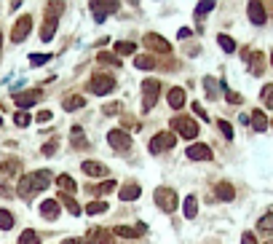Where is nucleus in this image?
<instances>
[{"label":"nucleus","mask_w":273,"mask_h":244,"mask_svg":"<svg viewBox=\"0 0 273 244\" xmlns=\"http://www.w3.org/2000/svg\"><path fill=\"white\" fill-rule=\"evenodd\" d=\"M166 102H169V108H172V110H180V108H185V91H182L180 86L169 89V94H166Z\"/></svg>","instance_id":"obj_16"},{"label":"nucleus","mask_w":273,"mask_h":244,"mask_svg":"<svg viewBox=\"0 0 273 244\" xmlns=\"http://www.w3.org/2000/svg\"><path fill=\"white\" fill-rule=\"evenodd\" d=\"M0 172L3 174H16V172H22V161L19 158H3L0 161Z\"/></svg>","instance_id":"obj_23"},{"label":"nucleus","mask_w":273,"mask_h":244,"mask_svg":"<svg viewBox=\"0 0 273 244\" xmlns=\"http://www.w3.org/2000/svg\"><path fill=\"white\" fill-rule=\"evenodd\" d=\"M212 8H215V0H209V3H198V6H196V14L204 16V14H209Z\"/></svg>","instance_id":"obj_43"},{"label":"nucleus","mask_w":273,"mask_h":244,"mask_svg":"<svg viewBox=\"0 0 273 244\" xmlns=\"http://www.w3.org/2000/svg\"><path fill=\"white\" fill-rule=\"evenodd\" d=\"M0 124H3V118H0Z\"/></svg>","instance_id":"obj_57"},{"label":"nucleus","mask_w":273,"mask_h":244,"mask_svg":"<svg viewBox=\"0 0 273 244\" xmlns=\"http://www.w3.org/2000/svg\"><path fill=\"white\" fill-rule=\"evenodd\" d=\"M83 174L86 177H108V167L99 161H83Z\"/></svg>","instance_id":"obj_14"},{"label":"nucleus","mask_w":273,"mask_h":244,"mask_svg":"<svg viewBox=\"0 0 273 244\" xmlns=\"http://www.w3.org/2000/svg\"><path fill=\"white\" fill-rule=\"evenodd\" d=\"M217 43H220V49H222L225 54H233V51H236V40L228 38V35H217Z\"/></svg>","instance_id":"obj_30"},{"label":"nucleus","mask_w":273,"mask_h":244,"mask_svg":"<svg viewBox=\"0 0 273 244\" xmlns=\"http://www.w3.org/2000/svg\"><path fill=\"white\" fill-rule=\"evenodd\" d=\"M49 59H51V54H32V56H30L32 65H46Z\"/></svg>","instance_id":"obj_44"},{"label":"nucleus","mask_w":273,"mask_h":244,"mask_svg":"<svg viewBox=\"0 0 273 244\" xmlns=\"http://www.w3.org/2000/svg\"><path fill=\"white\" fill-rule=\"evenodd\" d=\"M182 209H185V217H187V220H193V217H196V212H198V201H196V196H193V193L185 199Z\"/></svg>","instance_id":"obj_26"},{"label":"nucleus","mask_w":273,"mask_h":244,"mask_svg":"<svg viewBox=\"0 0 273 244\" xmlns=\"http://www.w3.org/2000/svg\"><path fill=\"white\" fill-rule=\"evenodd\" d=\"M0 196H14V193H11V188H8L6 182H0Z\"/></svg>","instance_id":"obj_52"},{"label":"nucleus","mask_w":273,"mask_h":244,"mask_svg":"<svg viewBox=\"0 0 273 244\" xmlns=\"http://www.w3.org/2000/svg\"><path fill=\"white\" fill-rule=\"evenodd\" d=\"M115 51H118V56H126V54H134L137 51V46L134 43H129V40H121L115 46Z\"/></svg>","instance_id":"obj_38"},{"label":"nucleus","mask_w":273,"mask_h":244,"mask_svg":"<svg viewBox=\"0 0 273 244\" xmlns=\"http://www.w3.org/2000/svg\"><path fill=\"white\" fill-rule=\"evenodd\" d=\"M187 158H191V161H212V158H215V153H212L209 145L196 143V145L187 148Z\"/></svg>","instance_id":"obj_11"},{"label":"nucleus","mask_w":273,"mask_h":244,"mask_svg":"<svg viewBox=\"0 0 273 244\" xmlns=\"http://www.w3.org/2000/svg\"><path fill=\"white\" fill-rule=\"evenodd\" d=\"M249 121H252L255 132H265V129H268V118H265V113H263V110H255L252 115H249Z\"/></svg>","instance_id":"obj_24"},{"label":"nucleus","mask_w":273,"mask_h":244,"mask_svg":"<svg viewBox=\"0 0 273 244\" xmlns=\"http://www.w3.org/2000/svg\"><path fill=\"white\" fill-rule=\"evenodd\" d=\"M118 196H121L123 201H134V199H139V185L137 182H126Z\"/></svg>","instance_id":"obj_21"},{"label":"nucleus","mask_w":273,"mask_h":244,"mask_svg":"<svg viewBox=\"0 0 273 244\" xmlns=\"http://www.w3.org/2000/svg\"><path fill=\"white\" fill-rule=\"evenodd\" d=\"M46 121H51V113L49 110H40L38 113V124H46Z\"/></svg>","instance_id":"obj_50"},{"label":"nucleus","mask_w":273,"mask_h":244,"mask_svg":"<svg viewBox=\"0 0 273 244\" xmlns=\"http://www.w3.org/2000/svg\"><path fill=\"white\" fill-rule=\"evenodd\" d=\"M40 215H43L46 220H56V217H59V201H51V199L40 201Z\"/></svg>","instance_id":"obj_19"},{"label":"nucleus","mask_w":273,"mask_h":244,"mask_svg":"<svg viewBox=\"0 0 273 244\" xmlns=\"http://www.w3.org/2000/svg\"><path fill=\"white\" fill-rule=\"evenodd\" d=\"M257 231L260 234H273V215H263L257 220Z\"/></svg>","instance_id":"obj_29"},{"label":"nucleus","mask_w":273,"mask_h":244,"mask_svg":"<svg viewBox=\"0 0 273 244\" xmlns=\"http://www.w3.org/2000/svg\"><path fill=\"white\" fill-rule=\"evenodd\" d=\"M172 129H177L185 139H196L198 137V124L193 118H187V115H177V118L172 121Z\"/></svg>","instance_id":"obj_4"},{"label":"nucleus","mask_w":273,"mask_h":244,"mask_svg":"<svg viewBox=\"0 0 273 244\" xmlns=\"http://www.w3.org/2000/svg\"><path fill=\"white\" fill-rule=\"evenodd\" d=\"M118 110H121V105H118V102H110V105H104V113H108V115H115Z\"/></svg>","instance_id":"obj_48"},{"label":"nucleus","mask_w":273,"mask_h":244,"mask_svg":"<svg viewBox=\"0 0 273 244\" xmlns=\"http://www.w3.org/2000/svg\"><path fill=\"white\" fill-rule=\"evenodd\" d=\"M19 244H40V236L35 234L32 228H27V231H22V236H19Z\"/></svg>","instance_id":"obj_32"},{"label":"nucleus","mask_w":273,"mask_h":244,"mask_svg":"<svg viewBox=\"0 0 273 244\" xmlns=\"http://www.w3.org/2000/svg\"><path fill=\"white\" fill-rule=\"evenodd\" d=\"M83 241H89V244H115L113 231H108V228H91L89 234L83 236Z\"/></svg>","instance_id":"obj_8"},{"label":"nucleus","mask_w":273,"mask_h":244,"mask_svg":"<svg viewBox=\"0 0 273 244\" xmlns=\"http://www.w3.org/2000/svg\"><path fill=\"white\" fill-rule=\"evenodd\" d=\"M134 65H137L139 70H153V67H158L153 56H137V59H134Z\"/></svg>","instance_id":"obj_37"},{"label":"nucleus","mask_w":273,"mask_h":244,"mask_svg":"<svg viewBox=\"0 0 273 244\" xmlns=\"http://www.w3.org/2000/svg\"><path fill=\"white\" fill-rule=\"evenodd\" d=\"M59 201H62V204L67 207V212H70V215H80V207H78V201L73 199V196L62 193V196H59Z\"/></svg>","instance_id":"obj_28"},{"label":"nucleus","mask_w":273,"mask_h":244,"mask_svg":"<svg viewBox=\"0 0 273 244\" xmlns=\"http://www.w3.org/2000/svg\"><path fill=\"white\" fill-rule=\"evenodd\" d=\"M27 180H30V191H32V193H38V191H46V188H49L51 174L43 169V172H32V174H27Z\"/></svg>","instance_id":"obj_10"},{"label":"nucleus","mask_w":273,"mask_h":244,"mask_svg":"<svg viewBox=\"0 0 273 244\" xmlns=\"http://www.w3.org/2000/svg\"><path fill=\"white\" fill-rule=\"evenodd\" d=\"M65 244H83V241H78V239H65Z\"/></svg>","instance_id":"obj_53"},{"label":"nucleus","mask_w":273,"mask_h":244,"mask_svg":"<svg viewBox=\"0 0 273 244\" xmlns=\"http://www.w3.org/2000/svg\"><path fill=\"white\" fill-rule=\"evenodd\" d=\"M97 62H99V65H113V67H121V59H118L115 54H108V51H102V54L97 56Z\"/></svg>","instance_id":"obj_33"},{"label":"nucleus","mask_w":273,"mask_h":244,"mask_svg":"<svg viewBox=\"0 0 273 244\" xmlns=\"http://www.w3.org/2000/svg\"><path fill=\"white\" fill-rule=\"evenodd\" d=\"M193 110H196L198 118H204V121H206V113H204V108H201V105H193Z\"/></svg>","instance_id":"obj_51"},{"label":"nucleus","mask_w":273,"mask_h":244,"mask_svg":"<svg viewBox=\"0 0 273 244\" xmlns=\"http://www.w3.org/2000/svg\"><path fill=\"white\" fill-rule=\"evenodd\" d=\"M30 121H32L30 113H25V110H19V113L14 115V124H16V126H30Z\"/></svg>","instance_id":"obj_39"},{"label":"nucleus","mask_w":273,"mask_h":244,"mask_svg":"<svg viewBox=\"0 0 273 244\" xmlns=\"http://www.w3.org/2000/svg\"><path fill=\"white\" fill-rule=\"evenodd\" d=\"M56 185H59V188H62V193H67V196L75 193V180L67 177V174H59V177H56Z\"/></svg>","instance_id":"obj_25"},{"label":"nucleus","mask_w":273,"mask_h":244,"mask_svg":"<svg viewBox=\"0 0 273 244\" xmlns=\"http://www.w3.org/2000/svg\"><path fill=\"white\" fill-rule=\"evenodd\" d=\"M270 65H273V51H270Z\"/></svg>","instance_id":"obj_54"},{"label":"nucleus","mask_w":273,"mask_h":244,"mask_svg":"<svg viewBox=\"0 0 273 244\" xmlns=\"http://www.w3.org/2000/svg\"><path fill=\"white\" fill-rule=\"evenodd\" d=\"M145 46L150 51H156V54H172V43L166 38H161V35H156V32L145 35Z\"/></svg>","instance_id":"obj_7"},{"label":"nucleus","mask_w":273,"mask_h":244,"mask_svg":"<svg viewBox=\"0 0 273 244\" xmlns=\"http://www.w3.org/2000/svg\"><path fill=\"white\" fill-rule=\"evenodd\" d=\"M91 11H94V19L97 22H104V14L118 11V3H99V0H91Z\"/></svg>","instance_id":"obj_15"},{"label":"nucleus","mask_w":273,"mask_h":244,"mask_svg":"<svg viewBox=\"0 0 273 244\" xmlns=\"http://www.w3.org/2000/svg\"><path fill=\"white\" fill-rule=\"evenodd\" d=\"M16 191H19L22 196H25V199H30V196H32V191H30V182H27V174L19 180V188H16Z\"/></svg>","instance_id":"obj_41"},{"label":"nucleus","mask_w":273,"mask_h":244,"mask_svg":"<svg viewBox=\"0 0 273 244\" xmlns=\"http://www.w3.org/2000/svg\"><path fill=\"white\" fill-rule=\"evenodd\" d=\"M14 228V217H11L8 209H0V231H11Z\"/></svg>","instance_id":"obj_35"},{"label":"nucleus","mask_w":273,"mask_h":244,"mask_svg":"<svg viewBox=\"0 0 273 244\" xmlns=\"http://www.w3.org/2000/svg\"><path fill=\"white\" fill-rule=\"evenodd\" d=\"M174 143H177V137H174L172 132H161V134H156V137L148 143V150L158 156V153H163V150H172Z\"/></svg>","instance_id":"obj_5"},{"label":"nucleus","mask_w":273,"mask_h":244,"mask_svg":"<svg viewBox=\"0 0 273 244\" xmlns=\"http://www.w3.org/2000/svg\"><path fill=\"white\" fill-rule=\"evenodd\" d=\"M62 11H65V3H51V6H49V14H51L54 19H56V14H62Z\"/></svg>","instance_id":"obj_46"},{"label":"nucleus","mask_w":273,"mask_h":244,"mask_svg":"<svg viewBox=\"0 0 273 244\" xmlns=\"http://www.w3.org/2000/svg\"><path fill=\"white\" fill-rule=\"evenodd\" d=\"M153 199H156V204L163 209V212H169V215L177 209V204H180V201H177V193H174L172 188H156Z\"/></svg>","instance_id":"obj_3"},{"label":"nucleus","mask_w":273,"mask_h":244,"mask_svg":"<svg viewBox=\"0 0 273 244\" xmlns=\"http://www.w3.org/2000/svg\"><path fill=\"white\" fill-rule=\"evenodd\" d=\"M30 27H32V19L30 16H22L16 19V25H14V32H11V40L14 43H22L30 35Z\"/></svg>","instance_id":"obj_12"},{"label":"nucleus","mask_w":273,"mask_h":244,"mask_svg":"<svg viewBox=\"0 0 273 244\" xmlns=\"http://www.w3.org/2000/svg\"><path fill=\"white\" fill-rule=\"evenodd\" d=\"M113 234H115V236H123V239H137V236H139L137 228H129V226H115Z\"/></svg>","instance_id":"obj_31"},{"label":"nucleus","mask_w":273,"mask_h":244,"mask_svg":"<svg viewBox=\"0 0 273 244\" xmlns=\"http://www.w3.org/2000/svg\"><path fill=\"white\" fill-rule=\"evenodd\" d=\"M43 153H46V156H54V153H56V139H51V143L43 145Z\"/></svg>","instance_id":"obj_47"},{"label":"nucleus","mask_w":273,"mask_h":244,"mask_svg":"<svg viewBox=\"0 0 273 244\" xmlns=\"http://www.w3.org/2000/svg\"><path fill=\"white\" fill-rule=\"evenodd\" d=\"M108 212V201H94V204H86V215H102Z\"/></svg>","instance_id":"obj_36"},{"label":"nucleus","mask_w":273,"mask_h":244,"mask_svg":"<svg viewBox=\"0 0 273 244\" xmlns=\"http://www.w3.org/2000/svg\"><path fill=\"white\" fill-rule=\"evenodd\" d=\"M108 143H110L113 150H118V153L132 150V137H129L123 129H110V132H108Z\"/></svg>","instance_id":"obj_6"},{"label":"nucleus","mask_w":273,"mask_h":244,"mask_svg":"<svg viewBox=\"0 0 273 244\" xmlns=\"http://www.w3.org/2000/svg\"><path fill=\"white\" fill-rule=\"evenodd\" d=\"M40 99H43V91H40V89H32V91H25V94H16V105H19L22 110L32 108V105L40 102Z\"/></svg>","instance_id":"obj_13"},{"label":"nucleus","mask_w":273,"mask_h":244,"mask_svg":"<svg viewBox=\"0 0 273 244\" xmlns=\"http://www.w3.org/2000/svg\"><path fill=\"white\" fill-rule=\"evenodd\" d=\"M249 70H252V75H263V70H265V54L263 51L249 54Z\"/></svg>","instance_id":"obj_17"},{"label":"nucleus","mask_w":273,"mask_h":244,"mask_svg":"<svg viewBox=\"0 0 273 244\" xmlns=\"http://www.w3.org/2000/svg\"><path fill=\"white\" fill-rule=\"evenodd\" d=\"M215 193H217V199H222V201H233L236 199V188L230 182H217L215 185Z\"/></svg>","instance_id":"obj_18"},{"label":"nucleus","mask_w":273,"mask_h":244,"mask_svg":"<svg viewBox=\"0 0 273 244\" xmlns=\"http://www.w3.org/2000/svg\"><path fill=\"white\" fill-rule=\"evenodd\" d=\"M225 99H228L230 105H241V102H244V97L236 94V91H230V89H225Z\"/></svg>","instance_id":"obj_42"},{"label":"nucleus","mask_w":273,"mask_h":244,"mask_svg":"<svg viewBox=\"0 0 273 244\" xmlns=\"http://www.w3.org/2000/svg\"><path fill=\"white\" fill-rule=\"evenodd\" d=\"M158 94H161V84H158V80H153V78H148L145 84H142V110L150 113L153 108H156Z\"/></svg>","instance_id":"obj_1"},{"label":"nucleus","mask_w":273,"mask_h":244,"mask_svg":"<svg viewBox=\"0 0 273 244\" xmlns=\"http://www.w3.org/2000/svg\"><path fill=\"white\" fill-rule=\"evenodd\" d=\"M0 43H3V32H0Z\"/></svg>","instance_id":"obj_55"},{"label":"nucleus","mask_w":273,"mask_h":244,"mask_svg":"<svg viewBox=\"0 0 273 244\" xmlns=\"http://www.w3.org/2000/svg\"><path fill=\"white\" fill-rule=\"evenodd\" d=\"M89 91H91V94H97V97L110 94V91H115V78H113V75H104V73L94 75V78L89 80Z\"/></svg>","instance_id":"obj_2"},{"label":"nucleus","mask_w":273,"mask_h":244,"mask_svg":"<svg viewBox=\"0 0 273 244\" xmlns=\"http://www.w3.org/2000/svg\"><path fill=\"white\" fill-rule=\"evenodd\" d=\"M241 244H257V239H255V234H249V231H246V234L241 236Z\"/></svg>","instance_id":"obj_49"},{"label":"nucleus","mask_w":273,"mask_h":244,"mask_svg":"<svg viewBox=\"0 0 273 244\" xmlns=\"http://www.w3.org/2000/svg\"><path fill=\"white\" fill-rule=\"evenodd\" d=\"M56 25H59V19H54V16H49V19H46V25L40 27V40H43V43H49V40L54 38Z\"/></svg>","instance_id":"obj_20"},{"label":"nucleus","mask_w":273,"mask_h":244,"mask_svg":"<svg viewBox=\"0 0 273 244\" xmlns=\"http://www.w3.org/2000/svg\"><path fill=\"white\" fill-rule=\"evenodd\" d=\"M246 14H249V19H252V25H265L268 22V11H265V6L260 3V0H252V3L246 6Z\"/></svg>","instance_id":"obj_9"},{"label":"nucleus","mask_w":273,"mask_h":244,"mask_svg":"<svg viewBox=\"0 0 273 244\" xmlns=\"http://www.w3.org/2000/svg\"><path fill=\"white\" fill-rule=\"evenodd\" d=\"M265 244H273V241H265Z\"/></svg>","instance_id":"obj_56"},{"label":"nucleus","mask_w":273,"mask_h":244,"mask_svg":"<svg viewBox=\"0 0 273 244\" xmlns=\"http://www.w3.org/2000/svg\"><path fill=\"white\" fill-rule=\"evenodd\" d=\"M80 108H86V97H80V94H70L65 97V110H80Z\"/></svg>","instance_id":"obj_22"},{"label":"nucleus","mask_w":273,"mask_h":244,"mask_svg":"<svg viewBox=\"0 0 273 244\" xmlns=\"http://www.w3.org/2000/svg\"><path fill=\"white\" fill-rule=\"evenodd\" d=\"M260 99H263L265 108H273V84H265L263 91H260Z\"/></svg>","instance_id":"obj_34"},{"label":"nucleus","mask_w":273,"mask_h":244,"mask_svg":"<svg viewBox=\"0 0 273 244\" xmlns=\"http://www.w3.org/2000/svg\"><path fill=\"white\" fill-rule=\"evenodd\" d=\"M217 126H220V132H222V137H225V139H233V126H230L228 121H222V118H220V121H217Z\"/></svg>","instance_id":"obj_40"},{"label":"nucleus","mask_w":273,"mask_h":244,"mask_svg":"<svg viewBox=\"0 0 273 244\" xmlns=\"http://www.w3.org/2000/svg\"><path fill=\"white\" fill-rule=\"evenodd\" d=\"M204 84H206V91H209V97H217V89H215V78H204Z\"/></svg>","instance_id":"obj_45"},{"label":"nucleus","mask_w":273,"mask_h":244,"mask_svg":"<svg viewBox=\"0 0 273 244\" xmlns=\"http://www.w3.org/2000/svg\"><path fill=\"white\" fill-rule=\"evenodd\" d=\"M113 191H115V180H104L97 188H89V193H94V196H104V193H113Z\"/></svg>","instance_id":"obj_27"}]
</instances>
